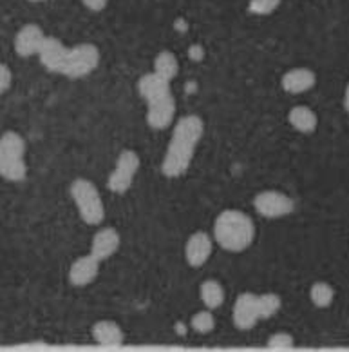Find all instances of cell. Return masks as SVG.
<instances>
[{
    "mask_svg": "<svg viewBox=\"0 0 349 352\" xmlns=\"http://www.w3.org/2000/svg\"><path fill=\"white\" fill-rule=\"evenodd\" d=\"M138 91L145 100H156L160 96L170 95V82L158 73H147L138 80Z\"/></svg>",
    "mask_w": 349,
    "mask_h": 352,
    "instance_id": "cell-15",
    "label": "cell"
},
{
    "mask_svg": "<svg viewBox=\"0 0 349 352\" xmlns=\"http://www.w3.org/2000/svg\"><path fill=\"white\" fill-rule=\"evenodd\" d=\"M232 318H234L235 327L241 329V331H248V329L255 327L261 320L259 307H257V294H252V292L239 294L234 303Z\"/></svg>",
    "mask_w": 349,
    "mask_h": 352,
    "instance_id": "cell-7",
    "label": "cell"
},
{
    "mask_svg": "<svg viewBox=\"0 0 349 352\" xmlns=\"http://www.w3.org/2000/svg\"><path fill=\"white\" fill-rule=\"evenodd\" d=\"M67 53H69V47H65L60 38L45 36L40 51H38V58L45 69L53 71V73H62L65 60H67Z\"/></svg>",
    "mask_w": 349,
    "mask_h": 352,
    "instance_id": "cell-9",
    "label": "cell"
},
{
    "mask_svg": "<svg viewBox=\"0 0 349 352\" xmlns=\"http://www.w3.org/2000/svg\"><path fill=\"white\" fill-rule=\"evenodd\" d=\"M120 234L116 231L115 227H105L101 231H98L93 238V243H91V254L96 256L98 260H107L118 251L120 247Z\"/></svg>",
    "mask_w": 349,
    "mask_h": 352,
    "instance_id": "cell-13",
    "label": "cell"
},
{
    "mask_svg": "<svg viewBox=\"0 0 349 352\" xmlns=\"http://www.w3.org/2000/svg\"><path fill=\"white\" fill-rule=\"evenodd\" d=\"M93 338L104 347H118L123 343V331L118 323L101 320L93 327Z\"/></svg>",
    "mask_w": 349,
    "mask_h": 352,
    "instance_id": "cell-16",
    "label": "cell"
},
{
    "mask_svg": "<svg viewBox=\"0 0 349 352\" xmlns=\"http://www.w3.org/2000/svg\"><path fill=\"white\" fill-rule=\"evenodd\" d=\"M25 153V140L19 133L5 131L0 136V155L8 156H21L24 158Z\"/></svg>",
    "mask_w": 349,
    "mask_h": 352,
    "instance_id": "cell-21",
    "label": "cell"
},
{
    "mask_svg": "<svg viewBox=\"0 0 349 352\" xmlns=\"http://www.w3.org/2000/svg\"><path fill=\"white\" fill-rule=\"evenodd\" d=\"M295 340L288 332H277L268 340V347L272 349H289L293 347Z\"/></svg>",
    "mask_w": 349,
    "mask_h": 352,
    "instance_id": "cell-26",
    "label": "cell"
},
{
    "mask_svg": "<svg viewBox=\"0 0 349 352\" xmlns=\"http://www.w3.org/2000/svg\"><path fill=\"white\" fill-rule=\"evenodd\" d=\"M138 169H140V156H138V153L132 151V149H125L118 156L116 167L112 169L109 182H107L110 191L116 192V195H123V192L129 191Z\"/></svg>",
    "mask_w": 349,
    "mask_h": 352,
    "instance_id": "cell-5",
    "label": "cell"
},
{
    "mask_svg": "<svg viewBox=\"0 0 349 352\" xmlns=\"http://www.w3.org/2000/svg\"><path fill=\"white\" fill-rule=\"evenodd\" d=\"M280 305V296L275 292H266V294H259L257 296V307H259V316L261 320H268V318L275 316L279 312Z\"/></svg>",
    "mask_w": 349,
    "mask_h": 352,
    "instance_id": "cell-23",
    "label": "cell"
},
{
    "mask_svg": "<svg viewBox=\"0 0 349 352\" xmlns=\"http://www.w3.org/2000/svg\"><path fill=\"white\" fill-rule=\"evenodd\" d=\"M147 124L152 129H165L170 126L176 115V102L172 93L170 95L160 96L156 100L147 102Z\"/></svg>",
    "mask_w": 349,
    "mask_h": 352,
    "instance_id": "cell-8",
    "label": "cell"
},
{
    "mask_svg": "<svg viewBox=\"0 0 349 352\" xmlns=\"http://www.w3.org/2000/svg\"><path fill=\"white\" fill-rule=\"evenodd\" d=\"M27 175L24 158L21 156L0 155V176L10 182H22Z\"/></svg>",
    "mask_w": 349,
    "mask_h": 352,
    "instance_id": "cell-18",
    "label": "cell"
},
{
    "mask_svg": "<svg viewBox=\"0 0 349 352\" xmlns=\"http://www.w3.org/2000/svg\"><path fill=\"white\" fill-rule=\"evenodd\" d=\"M280 6V0H248V10L254 15L265 16L274 13Z\"/></svg>",
    "mask_w": 349,
    "mask_h": 352,
    "instance_id": "cell-25",
    "label": "cell"
},
{
    "mask_svg": "<svg viewBox=\"0 0 349 352\" xmlns=\"http://www.w3.org/2000/svg\"><path fill=\"white\" fill-rule=\"evenodd\" d=\"M82 4H84L87 10L98 13V11H104L105 8H107L109 0H82Z\"/></svg>",
    "mask_w": 349,
    "mask_h": 352,
    "instance_id": "cell-28",
    "label": "cell"
},
{
    "mask_svg": "<svg viewBox=\"0 0 349 352\" xmlns=\"http://www.w3.org/2000/svg\"><path fill=\"white\" fill-rule=\"evenodd\" d=\"M100 64V51L95 44H78L71 47L67 60L64 64L62 75L69 78H82L98 67Z\"/></svg>",
    "mask_w": 349,
    "mask_h": 352,
    "instance_id": "cell-4",
    "label": "cell"
},
{
    "mask_svg": "<svg viewBox=\"0 0 349 352\" xmlns=\"http://www.w3.org/2000/svg\"><path fill=\"white\" fill-rule=\"evenodd\" d=\"M201 302L205 303L206 309H217L225 302V289L217 280H206L200 287Z\"/></svg>",
    "mask_w": 349,
    "mask_h": 352,
    "instance_id": "cell-19",
    "label": "cell"
},
{
    "mask_svg": "<svg viewBox=\"0 0 349 352\" xmlns=\"http://www.w3.org/2000/svg\"><path fill=\"white\" fill-rule=\"evenodd\" d=\"M344 107H346V111H348V113H349V84H348V87H346V95H344Z\"/></svg>",
    "mask_w": 349,
    "mask_h": 352,
    "instance_id": "cell-29",
    "label": "cell"
},
{
    "mask_svg": "<svg viewBox=\"0 0 349 352\" xmlns=\"http://www.w3.org/2000/svg\"><path fill=\"white\" fill-rule=\"evenodd\" d=\"M203 131H205V124L197 115H186L180 118L170 136L169 147L161 164V171L165 176L178 178L189 171L195 147L203 138Z\"/></svg>",
    "mask_w": 349,
    "mask_h": 352,
    "instance_id": "cell-1",
    "label": "cell"
},
{
    "mask_svg": "<svg viewBox=\"0 0 349 352\" xmlns=\"http://www.w3.org/2000/svg\"><path fill=\"white\" fill-rule=\"evenodd\" d=\"M255 211L265 218H282L293 212L295 201L279 191H263L254 200Z\"/></svg>",
    "mask_w": 349,
    "mask_h": 352,
    "instance_id": "cell-6",
    "label": "cell"
},
{
    "mask_svg": "<svg viewBox=\"0 0 349 352\" xmlns=\"http://www.w3.org/2000/svg\"><path fill=\"white\" fill-rule=\"evenodd\" d=\"M309 298H311V302H313L317 307H320V309L329 307L335 298L333 287L326 282L313 283V285H311V289H309Z\"/></svg>",
    "mask_w": 349,
    "mask_h": 352,
    "instance_id": "cell-22",
    "label": "cell"
},
{
    "mask_svg": "<svg viewBox=\"0 0 349 352\" xmlns=\"http://www.w3.org/2000/svg\"><path fill=\"white\" fill-rule=\"evenodd\" d=\"M212 238L203 231L194 232L185 245V256L190 267H203L212 254Z\"/></svg>",
    "mask_w": 349,
    "mask_h": 352,
    "instance_id": "cell-11",
    "label": "cell"
},
{
    "mask_svg": "<svg viewBox=\"0 0 349 352\" xmlns=\"http://www.w3.org/2000/svg\"><path fill=\"white\" fill-rule=\"evenodd\" d=\"M27 2H35V4H38V2H45V0H27Z\"/></svg>",
    "mask_w": 349,
    "mask_h": 352,
    "instance_id": "cell-30",
    "label": "cell"
},
{
    "mask_svg": "<svg viewBox=\"0 0 349 352\" xmlns=\"http://www.w3.org/2000/svg\"><path fill=\"white\" fill-rule=\"evenodd\" d=\"M44 38H45V33L42 31L40 25H36V24L22 25L15 36L16 55L24 56V58L38 55V51H40V45L42 42H44Z\"/></svg>",
    "mask_w": 349,
    "mask_h": 352,
    "instance_id": "cell-10",
    "label": "cell"
},
{
    "mask_svg": "<svg viewBox=\"0 0 349 352\" xmlns=\"http://www.w3.org/2000/svg\"><path fill=\"white\" fill-rule=\"evenodd\" d=\"M11 80H13L11 69L5 64H0V95H4L5 91L10 89Z\"/></svg>",
    "mask_w": 349,
    "mask_h": 352,
    "instance_id": "cell-27",
    "label": "cell"
},
{
    "mask_svg": "<svg viewBox=\"0 0 349 352\" xmlns=\"http://www.w3.org/2000/svg\"><path fill=\"white\" fill-rule=\"evenodd\" d=\"M178 71H180V62H178V56L172 51H161V53H158L154 60V73H158V75L170 82L178 75Z\"/></svg>",
    "mask_w": 349,
    "mask_h": 352,
    "instance_id": "cell-20",
    "label": "cell"
},
{
    "mask_svg": "<svg viewBox=\"0 0 349 352\" xmlns=\"http://www.w3.org/2000/svg\"><path fill=\"white\" fill-rule=\"evenodd\" d=\"M100 271V260L93 254H85L73 262L69 269V282L75 287H85L93 283Z\"/></svg>",
    "mask_w": 349,
    "mask_h": 352,
    "instance_id": "cell-12",
    "label": "cell"
},
{
    "mask_svg": "<svg viewBox=\"0 0 349 352\" xmlns=\"http://www.w3.org/2000/svg\"><path fill=\"white\" fill-rule=\"evenodd\" d=\"M71 197L75 200L82 220L87 226H100L105 218V207L100 191L96 189L93 182L85 180V178H76L71 184Z\"/></svg>",
    "mask_w": 349,
    "mask_h": 352,
    "instance_id": "cell-3",
    "label": "cell"
},
{
    "mask_svg": "<svg viewBox=\"0 0 349 352\" xmlns=\"http://www.w3.org/2000/svg\"><path fill=\"white\" fill-rule=\"evenodd\" d=\"M214 236L225 251L241 252L254 242L255 223L246 212L226 209L215 218Z\"/></svg>",
    "mask_w": 349,
    "mask_h": 352,
    "instance_id": "cell-2",
    "label": "cell"
},
{
    "mask_svg": "<svg viewBox=\"0 0 349 352\" xmlns=\"http://www.w3.org/2000/svg\"><path fill=\"white\" fill-rule=\"evenodd\" d=\"M190 325H192V329H194L195 332L205 334V332L214 331L215 318H214V314H212V311H210V309H206V311L195 312L194 316H192V320H190Z\"/></svg>",
    "mask_w": 349,
    "mask_h": 352,
    "instance_id": "cell-24",
    "label": "cell"
},
{
    "mask_svg": "<svg viewBox=\"0 0 349 352\" xmlns=\"http://www.w3.org/2000/svg\"><path fill=\"white\" fill-rule=\"evenodd\" d=\"M288 120L289 124L297 129V131L304 133V135H309L317 129V115L315 111H311L306 106H297L288 113Z\"/></svg>",
    "mask_w": 349,
    "mask_h": 352,
    "instance_id": "cell-17",
    "label": "cell"
},
{
    "mask_svg": "<svg viewBox=\"0 0 349 352\" xmlns=\"http://www.w3.org/2000/svg\"><path fill=\"white\" fill-rule=\"evenodd\" d=\"M315 82H317L315 73L308 69V67H295V69H289L282 76V87L289 95L306 93V91H309L315 86Z\"/></svg>",
    "mask_w": 349,
    "mask_h": 352,
    "instance_id": "cell-14",
    "label": "cell"
}]
</instances>
